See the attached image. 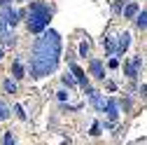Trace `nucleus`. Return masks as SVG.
Masks as SVG:
<instances>
[{
	"instance_id": "24",
	"label": "nucleus",
	"mask_w": 147,
	"mask_h": 145,
	"mask_svg": "<svg viewBox=\"0 0 147 145\" xmlns=\"http://www.w3.org/2000/svg\"><path fill=\"white\" fill-rule=\"evenodd\" d=\"M12 5V0H0V7H9Z\"/></svg>"
},
{
	"instance_id": "9",
	"label": "nucleus",
	"mask_w": 147,
	"mask_h": 145,
	"mask_svg": "<svg viewBox=\"0 0 147 145\" xmlns=\"http://www.w3.org/2000/svg\"><path fill=\"white\" fill-rule=\"evenodd\" d=\"M0 19H5V24H7V26H14L16 21H19V12H14L12 7H5V12L0 14Z\"/></svg>"
},
{
	"instance_id": "20",
	"label": "nucleus",
	"mask_w": 147,
	"mask_h": 145,
	"mask_svg": "<svg viewBox=\"0 0 147 145\" xmlns=\"http://www.w3.org/2000/svg\"><path fill=\"white\" fill-rule=\"evenodd\" d=\"M14 112H16V117H19V119H26V112H24L21 105H14Z\"/></svg>"
},
{
	"instance_id": "15",
	"label": "nucleus",
	"mask_w": 147,
	"mask_h": 145,
	"mask_svg": "<svg viewBox=\"0 0 147 145\" xmlns=\"http://www.w3.org/2000/svg\"><path fill=\"white\" fill-rule=\"evenodd\" d=\"M9 112H12V110H9V105H7L5 101H0V122H5V119L9 117Z\"/></svg>"
},
{
	"instance_id": "8",
	"label": "nucleus",
	"mask_w": 147,
	"mask_h": 145,
	"mask_svg": "<svg viewBox=\"0 0 147 145\" xmlns=\"http://www.w3.org/2000/svg\"><path fill=\"white\" fill-rule=\"evenodd\" d=\"M105 115L110 117V122H115V119L119 117V105H117L115 98H110V101H107V105H105Z\"/></svg>"
},
{
	"instance_id": "13",
	"label": "nucleus",
	"mask_w": 147,
	"mask_h": 145,
	"mask_svg": "<svg viewBox=\"0 0 147 145\" xmlns=\"http://www.w3.org/2000/svg\"><path fill=\"white\" fill-rule=\"evenodd\" d=\"M136 26H138L140 30H145V28H147V9L138 12V16H136Z\"/></svg>"
},
{
	"instance_id": "23",
	"label": "nucleus",
	"mask_w": 147,
	"mask_h": 145,
	"mask_svg": "<svg viewBox=\"0 0 147 145\" xmlns=\"http://www.w3.org/2000/svg\"><path fill=\"white\" fill-rule=\"evenodd\" d=\"M107 66H110V68H119V59H110Z\"/></svg>"
},
{
	"instance_id": "2",
	"label": "nucleus",
	"mask_w": 147,
	"mask_h": 145,
	"mask_svg": "<svg viewBox=\"0 0 147 145\" xmlns=\"http://www.w3.org/2000/svg\"><path fill=\"white\" fill-rule=\"evenodd\" d=\"M49 19H51V7L35 0L28 7V30L30 33H45L47 26H49Z\"/></svg>"
},
{
	"instance_id": "19",
	"label": "nucleus",
	"mask_w": 147,
	"mask_h": 145,
	"mask_svg": "<svg viewBox=\"0 0 147 145\" xmlns=\"http://www.w3.org/2000/svg\"><path fill=\"white\" fill-rule=\"evenodd\" d=\"M91 136H98L100 133V122H94V124H91V131H89Z\"/></svg>"
},
{
	"instance_id": "12",
	"label": "nucleus",
	"mask_w": 147,
	"mask_h": 145,
	"mask_svg": "<svg viewBox=\"0 0 147 145\" xmlns=\"http://www.w3.org/2000/svg\"><path fill=\"white\" fill-rule=\"evenodd\" d=\"M133 16H138V5L136 3H128L124 7V19H133Z\"/></svg>"
},
{
	"instance_id": "5",
	"label": "nucleus",
	"mask_w": 147,
	"mask_h": 145,
	"mask_svg": "<svg viewBox=\"0 0 147 145\" xmlns=\"http://www.w3.org/2000/svg\"><path fill=\"white\" fill-rule=\"evenodd\" d=\"M70 72H72V75H75V80H77V84H80V87L84 89V91H89L91 87H89V80H86V72H84V70H82L80 66H75V63L70 66Z\"/></svg>"
},
{
	"instance_id": "26",
	"label": "nucleus",
	"mask_w": 147,
	"mask_h": 145,
	"mask_svg": "<svg viewBox=\"0 0 147 145\" xmlns=\"http://www.w3.org/2000/svg\"><path fill=\"white\" fill-rule=\"evenodd\" d=\"M0 59H3V49H0Z\"/></svg>"
},
{
	"instance_id": "16",
	"label": "nucleus",
	"mask_w": 147,
	"mask_h": 145,
	"mask_svg": "<svg viewBox=\"0 0 147 145\" xmlns=\"http://www.w3.org/2000/svg\"><path fill=\"white\" fill-rule=\"evenodd\" d=\"M89 51H91V45H89L86 40H82V42H80V56L86 59V56H89Z\"/></svg>"
},
{
	"instance_id": "21",
	"label": "nucleus",
	"mask_w": 147,
	"mask_h": 145,
	"mask_svg": "<svg viewBox=\"0 0 147 145\" xmlns=\"http://www.w3.org/2000/svg\"><path fill=\"white\" fill-rule=\"evenodd\" d=\"M5 145H16V140H14L12 131H7V133H5Z\"/></svg>"
},
{
	"instance_id": "1",
	"label": "nucleus",
	"mask_w": 147,
	"mask_h": 145,
	"mask_svg": "<svg viewBox=\"0 0 147 145\" xmlns=\"http://www.w3.org/2000/svg\"><path fill=\"white\" fill-rule=\"evenodd\" d=\"M61 59V35L56 30H45L33 45L30 54V72L33 77H45L56 70Z\"/></svg>"
},
{
	"instance_id": "4",
	"label": "nucleus",
	"mask_w": 147,
	"mask_h": 145,
	"mask_svg": "<svg viewBox=\"0 0 147 145\" xmlns=\"http://www.w3.org/2000/svg\"><path fill=\"white\" fill-rule=\"evenodd\" d=\"M0 40H3V45H14L16 42V35L12 33V26L5 24V19H0Z\"/></svg>"
},
{
	"instance_id": "17",
	"label": "nucleus",
	"mask_w": 147,
	"mask_h": 145,
	"mask_svg": "<svg viewBox=\"0 0 147 145\" xmlns=\"http://www.w3.org/2000/svg\"><path fill=\"white\" fill-rule=\"evenodd\" d=\"M61 80H63V84H68V87H75V84H77V80H75V75H72V72H65Z\"/></svg>"
},
{
	"instance_id": "11",
	"label": "nucleus",
	"mask_w": 147,
	"mask_h": 145,
	"mask_svg": "<svg viewBox=\"0 0 147 145\" xmlns=\"http://www.w3.org/2000/svg\"><path fill=\"white\" fill-rule=\"evenodd\" d=\"M103 49H105L107 54H117V42H115L112 35H105V40H103Z\"/></svg>"
},
{
	"instance_id": "25",
	"label": "nucleus",
	"mask_w": 147,
	"mask_h": 145,
	"mask_svg": "<svg viewBox=\"0 0 147 145\" xmlns=\"http://www.w3.org/2000/svg\"><path fill=\"white\" fill-rule=\"evenodd\" d=\"M140 94H142V96L147 98V84H142V87H140Z\"/></svg>"
},
{
	"instance_id": "18",
	"label": "nucleus",
	"mask_w": 147,
	"mask_h": 145,
	"mask_svg": "<svg viewBox=\"0 0 147 145\" xmlns=\"http://www.w3.org/2000/svg\"><path fill=\"white\" fill-rule=\"evenodd\" d=\"M3 87H5V91H7V94H14V91H16V82H14V80H5Z\"/></svg>"
},
{
	"instance_id": "14",
	"label": "nucleus",
	"mask_w": 147,
	"mask_h": 145,
	"mask_svg": "<svg viewBox=\"0 0 147 145\" xmlns=\"http://www.w3.org/2000/svg\"><path fill=\"white\" fill-rule=\"evenodd\" d=\"M12 75H14L16 80H21V77H24V66H21V61H19V59H16V61H14V66H12Z\"/></svg>"
},
{
	"instance_id": "10",
	"label": "nucleus",
	"mask_w": 147,
	"mask_h": 145,
	"mask_svg": "<svg viewBox=\"0 0 147 145\" xmlns=\"http://www.w3.org/2000/svg\"><path fill=\"white\" fill-rule=\"evenodd\" d=\"M91 75H94L96 80H105V68H103V63L98 59L91 61Z\"/></svg>"
},
{
	"instance_id": "6",
	"label": "nucleus",
	"mask_w": 147,
	"mask_h": 145,
	"mask_svg": "<svg viewBox=\"0 0 147 145\" xmlns=\"http://www.w3.org/2000/svg\"><path fill=\"white\" fill-rule=\"evenodd\" d=\"M131 47V33H119L117 35V54H124Z\"/></svg>"
},
{
	"instance_id": "3",
	"label": "nucleus",
	"mask_w": 147,
	"mask_h": 145,
	"mask_svg": "<svg viewBox=\"0 0 147 145\" xmlns=\"http://www.w3.org/2000/svg\"><path fill=\"white\" fill-rule=\"evenodd\" d=\"M140 66H142V59H140V56H133L128 63H124V72H126V77H128V80H136Z\"/></svg>"
},
{
	"instance_id": "22",
	"label": "nucleus",
	"mask_w": 147,
	"mask_h": 145,
	"mask_svg": "<svg viewBox=\"0 0 147 145\" xmlns=\"http://www.w3.org/2000/svg\"><path fill=\"white\" fill-rule=\"evenodd\" d=\"M59 94V101H68V91H65V89H61V91H56Z\"/></svg>"
},
{
	"instance_id": "7",
	"label": "nucleus",
	"mask_w": 147,
	"mask_h": 145,
	"mask_svg": "<svg viewBox=\"0 0 147 145\" xmlns=\"http://www.w3.org/2000/svg\"><path fill=\"white\" fill-rule=\"evenodd\" d=\"M89 98H91V103L96 105V110H100V112H105V105H107V101L98 94V91H94V89H89Z\"/></svg>"
}]
</instances>
